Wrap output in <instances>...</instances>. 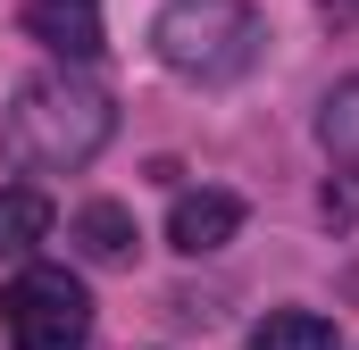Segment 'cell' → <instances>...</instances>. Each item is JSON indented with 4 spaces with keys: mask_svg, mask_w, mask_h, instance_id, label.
Listing matches in <instances>:
<instances>
[{
    "mask_svg": "<svg viewBox=\"0 0 359 350\" xmlns=\"http://www.w3.org/2000/svg\"><path fill=\"white\" fill-rule=\"evenodd\" d=\"M109 134H117V108H109V92L84 84V76H34V84H17L8 125H0L8 159L34 167V175L92 167V159L109 150Z\"/></svg>",
    "mask_w": 359,
    "mask_h": 350,
    "instance_id": "cell-1",
    "label": "cell"
},
{
    "mask_svg": "<svg viewBox=\"0 0 359 350\" xmlns=\"http://www.w3.org/2000/svg\"><path fill=\"white\" fill-rule=\"evenodd\" d=\"M0 326L17 350H84L92 342V292L67 267H25L0 292Z\"/></svg>",
    "mask_w": 359,
    "mask_h": 350,
    "instance_id": "cell-3",
    "label": "cell"
},
{
    "mask_svg": "<svg viewBox=\"0 0 359 350\" xmlns=\"http://www.w3.org/2000/svg\"><path fill=\"white\" fill-rule=\"evenodd\" d=\"M234 234H243V200H234V192H217V183L176 192V209H168V251L209 259V251H226Z\"/></svg>",
    "mask_w": 359,
    "mask_h": 350,
    "instance_id": "cell-4",
    "label": "cell"
},
{
    "mask_svg": "<svg viewBox=\"0 0 359 350\" xmlns=\"http://www.w3.org/2000/svg\"><path fill=\"white\" fill-rule=\"evenodd\" d=\"M318 142H326V159H334V167L359 175V76H343V84L318 100Z\"/></svg>",
    "mask_w": 359,
    "mask_h": 350,
    "instance_id": "cell-9",
    "label": "cell"
},
{
    "mask_svg": "<svg viewBox=\"0 0 359 350\" xmlns=\"http://www.w3.org/2000/svg\"><path fill=\"white\" fill-rule=\"evenodd\" d=\"M134 242H142V234H134V209H126V200H84V209H76V251H84L92 267H126Z\"/></svg>",
    "mask_w": 359,
    "mask_h": 350,
    "instance_id": "cell-6",
    "label": "cell"
},
{
    "mask_svg": "<svg viewBox=\"0 0 359 350\" xmlns=\"http://www.w3.org/2000/svg\"><path fill=\"white\" fill-rule=\"evenodd\" d=\"M151 50H159V67L184 76V84H234V76L259 67L268 25H259L251 0H168L151 17Z\"/></svg>",
    "mask_w": 359,
    "mask_h": 350,
    "instance_id": "cell-2",
    "label": "cell"
},
{
    "mask_svg": "<svg viewBox=\"0 0 359 350\" xmlns=\"http://www.w3.org/2000/svg\"><path fill=\"white\" fill-rule=\"evenodd\" d=\"M42 234H50V192L42 183H0V259L42 251Z\"/></svg>",
    "mask_w": 359,
    "mask_h": 350,
    "instance_id": "cell-7",
    "label": "cell"
},
{
    "mask_svg": "<svg viewBox=\"0 0 359 350\" xmlns=\"http://www.w3.org/2000/svg\"><path fill=\"white\" fill-rule=\"evenodd\" d=\"M351 8H359V0H351Z\"/></svg>",
    "mask_w": 359,
    "mask_h": 350,
    "instance_id": "cell-10",
    "label": "cell"
},
{
    "mask_svg": "<svg viewBox=\"0 0 359 350\" xmlns=\"http://www.w3.org/2000/svg\"><path fill=\"white\" fill-rule=\"evenodd\" d=\"M251 350H343V334H334V317H318V309H268V317L251 326Z\"/></svg>",
    "mask_w": 359,
    "mask_h": 350,
    "instance_id": "cell-8",
    "label": "cell"
},
{
    "mask_svg": "<svg viewBox=\"0 0 359 350\" xmlns=\"http://www.w3.org/2000/svg\"><path fill=\"white\" fill-rule=\"evenodd\" d=\"M25 34L59 59H100L109 50V25H100V0H25Z\"/></svg>",
    "mask_w": 359,
    "mask_h": 350,
    "instance_id": "cell-5",
    "label": "cell"
}]
</instances>
